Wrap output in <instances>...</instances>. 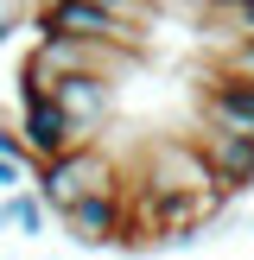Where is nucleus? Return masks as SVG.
<instances>
[{
  "label": "nucleus",
  "mask_w": 254,
  "mask_h": 260,
  "mask_svg": "<svg viewBox=\"0 0 254 260\" xmlns=\"http://www.w3.org/2000/svg\"><path fill=\"white\" fill-rule=\"evenodd\" d=\"M32 190L51 203V216H57V210H70V203L96 197V190H127V172L96 146V140H76V146L57 152V159H38Z\"/></svg>",
  "instance_id": "obj_1"
},
{
  "label": "nucleus",
  "mask_w": 254,
  "mask_h": 260,
  "mask_svg": "<svg viewBox=\"0 0 254 260\" xmlns=\"http://www.w3.org/2000/svg\"><path fill=\"white\" fill-rule=\"evenodd\" d=\"M127 184H146V190H165V197H216V172H210V159H203V146H197V134H184V140H152L146 146V159L127 172ZM229 197V190H223Z\"/></svg>",
  "instance_id": "obj_2"
},
{
  "label": "nucleus",
  "mask_w": 254,
  "mask_h": 260,
  "mask_svg": "<svg viewBox=\"0 0 254 260\" xmlns=\"http://www.w3.org/2000/svg\"><path fill=\"white\" fill-rule=\"evenodd\" d=\"M32 25L38 32H70V38H114V45H127V51L146 57V32L127 25V19H114L102 0H38Z\"/></svg>",
  "instance_id": "obj_3"
},
{
  "label": "nucleus",
  "mask_w": 254,
  "mask_h": 260,
  "mask_svg": "<svg viewBox=\"0 0 254 260\" xmlns=\"http://www.w3.org/2000/svg\"><path fill=\"white\" fill-rule=\"evenodd\" d=\"M57 229L76 248H127V190H96V197L57 210Z\"/></svg>",
  "instance_id": "obj_4"
},
{
  "label": "nucleus",
  "mask_w": 254,
  "mask_h": 260,
  "mask_svg": "<svg viewBox=\"0 0 254 260\" xmlns=\"http://www.w3.org/2000/svg\"><path fill=\"white\" fill-rule=\"evenodd\" d=\"M19 134H25V146H32V159H57L76 140H89L57 95H19Z\"/></svg>",
  "instance_id": "obj_5"
},
{
  "label": "nucleus",
  "mask_w": 254,
  "mask_h": 260,
  "mask_svg": "<svg viewBox=\"0 0 254 260\" xmlns=\"http://www.w3.org/2000/svg\"><path fill=\"white\" fill-rule=\"evenodd\" d=\"M197 146H203V159H210L216 184H223L229 197H235V190H254V134H229V127L197 121Z\"/></svg>",
  "instance_id": "obj_6"
},
{
  "label": "nucleus",
  "mask_w": 254,
  "mask_h": 260,
  "mask_svg": "<svg viewBox=\"0 0 254 260\" xmlns=\"http://www.w3.org/2000/svg\"><path fill=\"white\" fill-rule=\"evenodd\" d=\"M197 114L210 127H229V134H254V83L229 76V70H210V83L197 95Z\"/></svg>",
  "instance_id": "obj_7"
},
{
  "label": "nucleus",
  "mask_w": 254,
  "mask_h": 260,
  "mask_svg": "<svg viewBox=\"0 0 254 260\" xmlns=\"http://www.w3.org/2000/svg\"><path fill=\"white\" fill-rule=\"evenodd\" d=\"M51 95L70 108V121L83 127V134H96L102 121L114 114V76H96V70H76V76H57V89Z\"/></svg>",
  "instance_id": "obj_8"
},
{
  "label": "nucleus",
  "mask_w": 254,
  "mask_h": 260,
  "mask_svg": "<svg viewBox=\"0 0 254 260\" xmlns=\"http://www.w3.org/2000/svg\"><path fill=\"white\" fill-rule=\"evenodd\" d=\"M7 229H19L25 241H38V235L51 229V203L38 197L32 184H25V190H13V197H7Z\"/></svg>",
  "instance_id": "obj_9"
},
{
  "label": "nucleus",
  "mask_w": 254,
  "mask_h": 260,
  "mask_svg": "<svg viewBox=\"0 0 254 260\" xmlns=\"http://www.w3.org/2000/svg\"><path fill=\"white\" fill-rule=\"evenodd\" d=\"M197 25L210 38H223V45L229 38H254V0H223V7H210Z\"/></svg>",
  "instance_id": "obj_10"
},
{
  "label": "nucleus",
  "mask_w": 254,
  "mask_h": 260,
  "mask_svg": "<svg viewBox=\"0 0 254 260\" xmlns=\"http://www.w3.org/2000/svg\"><path fill=\"white\" fill-rule=\"evenodd\" d=\"M216 70L248 76V83H254V38H229V45H223V57H216Z\"/></svg>",
  "instance_id": "obj_11"
},
{
  "label": "nucleus",
  "mask_w": 254,
  "mask_h": 260,
  "mask_svg": "<svg viewBox=\"0 0 254 260\" xmlns=\"http://www.w3.org/2000/svg\"><path fill=\"white\" fill-rule=\"evenodd\" d=\"M32 172H38V159H7V152H0V197L25 190V184H32Z\"/></svg>",
  "instance_id": "obj_12"
},
{
  "label": "nucleus",
  "mask_w": 254,
  "mask_h": 260,
  "mask_svg": "<svg viewBox=\"0 0 254 260\" xmlns=\"http://www.w3.org/2000/svg\"><path fill=\"white\" fill-rule=\"evenodd\" d=\"M0 152H7V159H32V146H25V134H19V121H0Z\"/></svg>",
  "instance_id": "obj_13"
},
{
  "label": "nucleus",
  "mask_w": 254,
  "mask_h": 260,
  "mask_svg": "<svg viewBox=\"0 0 254 260\" xmlns=\"http://www.w3.org/2000/svg\"><path fill=\"white\" fill-rule=\"evenodd\" d=\"M13 25H19V7H13V13H0V45L13 38Z\"/></svg>",
  "instance_id": "obj_14"
},
{
  "label": "nucleus",
  "mask_w": 254,
  "mask_h": 260,
  "mask_svg": "<svg viewBox=\"0 0 254 260\" xmlns=\"http://www.w3.org/2000/svg\"><path fill=\"white\" fill-rule=\"evenodd\" d=\"M0 229H7V197H0Z\"/></svg>",
  "instance_id": "obj_15"
}]
</instances>
